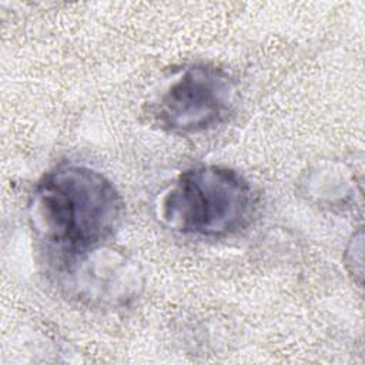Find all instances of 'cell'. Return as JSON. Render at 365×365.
Returning a JSON list of instances; mask_svg holds the SVG:
<instances>
[{
	"label": "cell",
	"mask_w": 365,
	"mask_h": 365,
	"mask_svg": "<svg viewBox=\"0 0 365 365\" xmlns=\"http://www.w3.org/2000/svg\"><path fill=\"white\" fill-rule=\"evenodd\" d=\"M124 215L115 185L100 171L60 164L34 185L29 221L47 269L108 245Z\"/></svg>",
	"instance_id": "cell-1"
},
{
	"label": "cell",
	"mask_w": 365,
	"mask_h": 365,
	"mask_svg": "<svg viewBox=\"0 0 365 365\" xmlns=\"http://www.w3.org/2000/svg\"><path fill=\"white\" fill-rule=\"evenodd\" d=\"M248 180L224 165H197L181 173L160 200L163 222L184 235L222 238L245 228L255 211Z\"/></svg>",
	"instance_id": "cell-2"
},
{
	"label": "cell",
	"mask_w": 365,
	"mask_h": 365,
	"mask_svg": "<svg viewBox=\"0 0 365 365\" xmlns=\"http://www.w3.org/2000/svg\"><path fill=\"white\" fill-rule=\"evenodd\" d=\"M232 77L214 64L197 63L182 68L160 93L154 115L161 128L191 135L224 124L237 107Z\"/></svg>",
	"instance_id": "cell-3"
},
{
	"label": "cell",
	"mask_w": 365,
	"mask_h": 365,
	"mask_svg": "<svg viewBox=\"0 0 365 365\" xmlns=\"http://www.w3.org/2000/svg\"><path fill=\"white\" fill-rule=\"evenodd\" d=\"M48 272L66 295L91 307H124L141 287L137 268L110 244L51 267Z\"/></svg>",
	"instance_id": "cell-4"
}]
</instances>
